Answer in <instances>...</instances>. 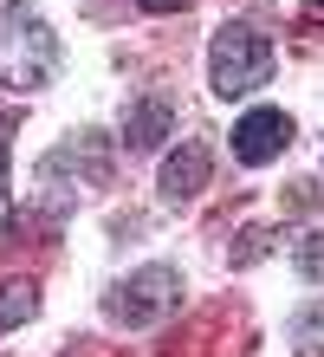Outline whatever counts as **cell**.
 Wrapping results in <instances>:
<instances>
[{"label": "cell", "mask_w": 324, "mask_h": 357, "mask_svg": "<svg viewBox=\"0 0 324 357\" xmlns=\"http://www.w3.org/2000/svg\"><path fill=\"white\" fill-rule=\"evenodd\" d=\"M305 7H311V13H324V0H305Z\"/></svg>", "instance_id": "obj_12"}, {"label": "cell", "mask_w": 324, "mask_h": 357, "mask_svg": "<svg viewBox=\"0 0 324 357\" xmlns=\"http://www.w3.org/2000/svg\"><path fill=\"white\" fill-rule=\"evenodd\" d=\"M182 305V273L176 266H137L130 280L104 292V319L111 325H162Z\"/></svg>", "instance_id": "obj_4"}, {"label": "cell", "mask_w": 324, "mask_h": 357, "mask_svg": "<svg viewBox=\"0 0 324 357\" xmlns=\"http://www.w3.org/2000/svg\"><path fill=\"white\" fill-rule=\"evenodd\" d=\"M143 7H149V13H182L188 0H143Z\"/></svg>", "instance_id": "obj_11"}, {"label": "cell", "mask_w": 324, "mask_h": 357, "mask_svg": "<svg viewBox=\"0 0 324 357\" xmlns=\"http://www.w3.org/2000/svg\"><path fill=\"white\" fill-rule=\"evenodd\" d=\"M208 78H214V91L221 98H247L259 91L272 78V46H266V33H253V26H221L208 39Z\"/></svg>", "instance_id": "obj_2"}, {"label": "cell", "mask_w": 324, "mask_h": 357, "mask_svg": "<svg viewBox=\"0 0 324 357\" xmlns=\"http://www.w3.org/2000/svg\"><path fill=\"white\" fill-rule=\"evenodd\" d=\"M286 143H292V117L272 104H259L233 123V162H247V169H266L272 156H286Z\"/></svg>", "instance_id": "obj_5"}, {"label": "cell", "mask_w": 324, "mask_h": 357, "mask_svg": "<svg viewBox=\"0 0 324 357\" xmlns=\"http://www.w3.org/2000/svg\"><path fill=\"white\" fill-rule=\"evenodd\" d=\"M208 169H214V162H208V150H201V143H182V150H169V162H162V202H194V195H201V188H208Z\"/></svg>", "instance_id": "obj_6"}, {"label": "cell", "mask_w": 324, "mask_h": 357, "mask_svg": "<svg viewBox=\"0 0 324 357\" xmlns=\"http://www.w3.org/2000/svg\"><path fill=\"white\" fill-rule=\"evenodd\" d=\"M59 72V33L46 26L39 7H0V85L13 91H39Z\"/></svg>", "instance_id": "obj_1"}, {"label": "cell", "mask_w": 324, "mask_h": 357, "mask_svg": "<svg viewBox=\"0 0 324 357\" xmlns=\"http://www.w3.org/2000/svg\"><path fill=\"white\" fill-rule=\"evenodd\" d=\"M292 266L305 273V280H324V227H318V234H305V241H298V254H292Z\"/></svg>", "instance_id": "obj_10"}, {"label": "cell", "mask_w": 324, "mask_h": 357, "mask_svg": "<svg viewBox=\"0 0 324 357\" xmlns=\"http://www.w3.org/2000/svg\"><path fill=\"white\" fill-rule=\"evenodd\" d=\"M39 312V292L26 280H0V331H13V325H26Z\"/></svg>", "instance_id": "obj_8"}, {"label": "cell", "mask_w": 324, "mask_h": 357, "mask_svg": "<svg viewBox=\"0 0 324 357\" xmlns=\"http://www.w3.org/2000/svg\"><path fill=\"white\" fill-rule=\"evenodd\" d=\"M0 150H7V137H0Z\"/></svg>", "instance_id": "obj_13"}, {"label": "cell", "mask_w": 324, "mask_h": 357, "mask_svg": "<svg viewBox=\"0 0 324 357\" xmlns=\"http://www.w3.org/2000/svg\"><path fill=\"white\" fill-rule=\"evenodd\" d=\"M292 351L298 357H324V299L305 305V312H292Z\"/></svg>", "instance_id": "obj_9"}, {"label": "cell", "mask_w": 324, "mask_h": 357, "mask_svg": "<svg viewBox=\"0 0 324 357\" xmlns=\"http://www.w3.org/2000/svg\"><path fill=\"white\" fill-rule=\"evenodd\" d=\"M169 123H176V111H169L162 98H143V104L123 111V143L130 150H156V143L169 137Z\"/></svg>", "instance_id": "obj_7"}, {"label": "cell", "mask_w": 324, "mask_h": 357, "mask_svg": "<svg viewBox=\"0 0 324 357\" xmlns=\"http://www.w3.org/2000/svg\"><path fill=\"white\" fill-rule=\"evenodd\" d=\"M39 182H52V188H39L52 208H59V195H65V208L98 195V188L111 182V150H104V137H65L59 150L39 162Z\"/></svg>", "instance_id": "obj_3"}]
</instances>
